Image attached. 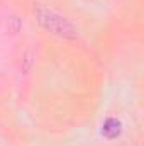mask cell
<instances>
[{"mask_svg":"<svg viewBox=\"0 0 144 146\" xmlns=\"http://www.w3.org/2000/svg\"><path fill=\"white\" fill-rule=\"evenodd\" d=\"M122 133V122L117 117H107L102 124V134L107 139H115Z\"/></svg>","mask_w":144,"mask_h":146,"instance_id":"2","label":"cell"},{"mask_svg":"<svg viewBox=\"0 0 144 146\" xmlns=\"http://www.w3.org/2000/svg\"><path fill=\"white\" fill-rule=\"evenodd\" d=\"M34 15H36L37 24L54 34L58 37H63V39H76L78 37V29L76 26L73 24L71 21L65 15H61L59 12L53 10V9H48L44 5H36L34 7Z\"/></svg>","mask_w":144,"mask_h":146,"instance_id":"1","label":"cell"}]
</instances>
